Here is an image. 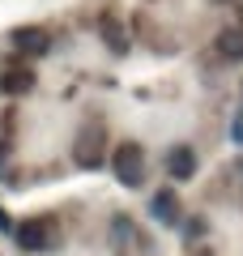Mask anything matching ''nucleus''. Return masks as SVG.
<instances>
[{"label": "nucleus", "mask_w": 243, "mask_h": 256, "mask_svg": "<svg viewBox=\"0 0 243 256\" xmlns=\"http://www.w3.org/2000/svg\"><path fill=\"white\" fill-rule=\"evenodd\" d=\"M111 171H116V180L124 184V188H141L145 180V154L136 141H124V146H116V154H111Z\"/></svg>", "instance_id": "nucleus-2"}, {"label": "nucleus", "mask_w": 243, "mask_h": 256, "mask_svg": "<svg viewBox=\"0 0 243 256\" xmlns=\"http://www.w3.org/2000/svg\"><path fill=\"white\" fill-rule=\"evenodd\" d=\"M200 230H205V222L192 218V222H188V239H200Z\"/></svg>", "instance_id": "nucleus-10"}, {"label": "nucleus", "mask_w": 243, "mask_h": 256, "mask_svg": "<svg viewBox=\"0 0 243 256\" xmlns=\"http://www.w3.org/2000/svg\"><path fill=\"white\" fill-rule=\"evenodd\" d=\"M150 214L162 222V226H175V222H180V201H175V192H158V196L150 201Z\"/></svg>", "instance_id": "nucleus-7"}, {"label": "nucleus", "mask_w": 243, "mask_h": 256, "mask_svg": "<svg viewBox=\"0 0 243 256\" xmlns=\"http://www.w3.org/2000/svg\"><path fill=\"white\" fill-rule=\"evenodd\" d=\"M166 171H171V180H192V175H196V154H192L188 146H175L171 154H166Z\"/></svg>", "instance_id": "nucleus-6"}, {"label": "nucleus", "mask_w": 243, "mask_h": 256, "mask_svg": "<svg viewBox=\"0 0 243 256\" xmlns=\"http://www.w3.org/2000/svg\"><path fill=\"white\" fill-rule=\"evenodd\" d=\"M214 52L222 56V60H243V30H222V34L214 38Z\"/></svg>", "instance_id": "nucleus-8"}, {"label": "nucleus", "mask_w": 243, "mask_h": 256, "mask_svg": "<svg viewBox=\"0 0 243 256\" xmlns=\"http://www.w3.org/2000/svg\"><path fill=\"white\" fill-rule=\"evenodd\" d=\"M22 252H56L60 248V235H56V222L52 218H26L13 226Z\"/></svg>", "instance_id": "nucleus-1"}, {"label": "nucleus", "mask_w": 243, "mask_h": 256, "mask_svg": "<svg viewBox=\"0 0 243 256\" xmlns=\"http://www.w3.org/2000/svg\"><path fill=\"white\" fill-rule=\"evenodd\" d=\"M102 150H107V132H102L98 124H86L77 132V141H72V162L86 166V171H94V166L102 162Z\"/></svg>", "instance_id": "nucleus-3"}, {"label": "nucleus", "mask_w": 243, "mask_h": 256, "mask_svg": "<svg viewBox=\"0 0 243 256\" xmlns=\"http://www.w3.org/2000/svg\"><path fill=\"white\" fill-rule=\"evenodd\" d=\"M0 90L13 94V98H18V94H30V90H34V73H30V68H22V64L0 68Z\"/></svg>", "instance_id": "nucleus-5"}, {"label": "nucleus", "mask_w": 243, "mask_h": 256, "mask_svg": "<svg viewBox=\"0 0 243 256\" xmlns=\"http://www.w3.org/2000/svg\"><path fill=\"white\" fill-rule=\"evenodd\" d=\"M9 43L18 47L22 56H43L47 47H52V38H47V30H38V26H18L9 34Z\"/></svg>", "instance_id": "nucleus-4"}, {"label": "nucleus", "mask_w": 243, "mask_h": 256, "mask_svg": "<svg viewBox=\"0 0 243 256\" xmlns=\"http://www.w3.org/2000/svg\"><path fill=\"white\" fill-rule=\"evenodd\" d=\"M102 38H111V52H128V38L116 22H102Z\"/></svg>", "instance_id": "nucleus-9"}]
</instances>
